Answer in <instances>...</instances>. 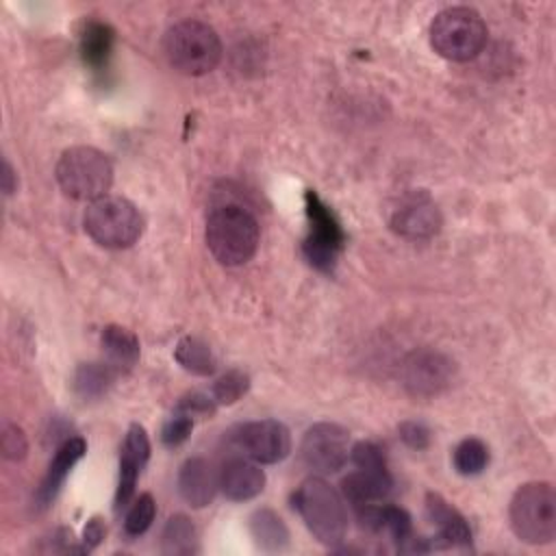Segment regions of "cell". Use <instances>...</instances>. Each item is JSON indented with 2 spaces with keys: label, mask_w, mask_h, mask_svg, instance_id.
<instances>
[{
  "label": "cell",
  "mask_w": 556,
  "mask_h": 556,
  "mask_svg": "<svg viewBox=\"0 0 556 556\" xmlns=\"http://www.w3.org/2000/svg\"><path fill=\"white\" fill-rule=\"evenodd\" d=\"M206 248L217 263L237 267L248 263L261 239L258 222L250 211L237 204H222L211 211L204 230Z\"/></svg>",
  "instance_id": "1"
},
{
  "label": "cell",
  "mask_w": 556,
  "mask_h": 556,
  "mask_svg": "<svg viewBox=\"0 0 556 556\" xmlns=\"http://www.w3.org/2000/svg\"><path fill=\"white\" fill-rule=\"evenodd\" d=\"M167 63L185 76H202L217 67L222 41L213 26L200 20H180L163 35Z\"/></svg>",
  "instance_id": "2"
},
{
  "label": "cell",
  "mask_w": 556,
  "mask_h": 556,
  "mask_svg": "<svg viewBox=\"0 0 556 556\" xmlns=\"http://www.w3.org/2000/svg\"><path fill=\"white\" fill-rule=\"evenodd\" d=\"M61 191L80 202H93L111 189L113 165L104 152L91 146H72L61 152L54 167Z\"/></svg>",
  "instance_id": "3"
},
{
  "label": "cell",
  "mask_w": 556,
  "mask_h": 556,
  "mask_svg": "<svg viewBox=\"0 0 556 556\" xmlns=\"http://www.w3.org/2000/svg\"><path fill=\"white\" fill-rule=\"evenodd\" d=\"M293 508L308 532L324 545L334 547L348 530V515L341 495L321 478H306L293 493Z\"/></svg>",
  "instance_id": "4"
},
{
  "label": "cell",
  "mask_w": 556,
  "mask_h": 556,
  "mask_svg": "<svg viewBox=\"0 0 556 556\" xmlns=\"http://www.w3.org/2000/svg\"><path fill=\"white\" fill-rule=\"evenodd\" d=\"M508 521L515 536L530 545L552 543L556 536V493L549 482L521 484L508 504Z\"/></svg>",
  "instance_id": "5"
},
{
  "label": "cell",
  "mask_w": 556,
  "mask_h": 556,
  "mask_svg": "<svg viewBox=\"0 0 556 556\" xmlns=\"http://www.w3.org/2000/svg\"><path fill=\"white\" fill-rule=\"evenodd\" d=\"M486 43V24L469 7H450L434 15L430 24V46L447 61H471Z\"/></svg>",
  "instance_id": "6"
},
{
  "label": "cell",
  "mask_w": 556,
  "mask_h": 556,
  "mask_svg": "<svg viewBox=\"0 0 556 556\" xmlns=\"http://www.w3.org/2000/svg\"><path fill=\"white\" fill-rule=\"evenodd\" d=\"M85 232L102 248H130L143 232V217L139 208L119 195H102L93 200L83 217Z\"/></svg>",
  "instance_id": "7"
},
{
  "label": "cell",
  "mask_w": 556,
  "mask_h": 556,
  "mask_svg": "<svg viewBox=\"0 0 556 556\" xmlns=\"http://www.w3.org/2000/svg\"><path fill=\"white\" fill-rule=\"evenodd\" d=\"M308 235L304 239V256L311 265L321 271H330L337 265V258L343 250L345 235L334 213L324 204V200L315 191H306L304 195Z\"/></svg>",
  "instance_id": "8"
},
{
  "label": "cell",
  "mask_w": 556,
  "mask_h": 556,
  "mask_svg": "<svg viewBox=\"0 0 556 556\" xmlns=\"http://www.w3.org/2000/svg\"><path fill=\"white\" fill-rule=\"evenodd\" d=\"M300 456L308 469L332 473L341 469L350 456V432L339 424L319 421L304 432Z\"/></svg>",
  "instance_id": "9"
},
{
  "label": "cell",
  "mask_w": 556,
  "mask_h": 556,
  "mask_svg": "<svg viewBox=\"0 0 556 556\" xmlns=\"http://www.w3.org/2000/svg\"><path fill=\"white\" fill-rule=\"evenodd\" d=\"M232 443L245 458L261 465L278 463L291 452V434L287 426L276 419H258L239 426L232 432Z\"/></svg>",
  "instance_id": "10"
},
{
  "label": "cell",
  "mask_w": 556,
  "mask_h": 556,
  "mask_svg": "<svg viewBox=\"0 0 556 556\" xmlns=\"http://www.w3.org/2000/svg\"><path fill=\"white\" fill-rule=\"evenodd\" d=\"M454 378V363L432 350H417L408 354L402 365L404 389L413 397H432L439 395Z\"/></svg>",
  "instance_id": "11"
},
{
  "label": "cell",
  "mask_w": 556,
  "mask_h": 556,
  "mask_svg": "<svg viewBox=\"0 0 556 556\" xmlns=\"http://www.w3.org/2000/svg\"><path fill=\"white\" fill-rule=\"evenodd\" d=\"M389 226L404 239H430L441 228V213L428 193L410 191L393 206Z\"/></svg>",
  "instance_id": "12"
},
{
  "label": "cell",
  "mask_w": 556,
  "mask_h": 556,
  "mask_svg": "<svg viewBox=\"0 0 556 556\" xmlns=\"http://www.w3.org/2000/svg\"><path fill=\"white\" fill-rule=\"evenodd\" d=\"M148 458H150V439L146 434V428L139 424H130L119 450V476H117V489H115L117 510L130 502Z\"/></svg>",
  "instance_id": "13"
},
{
  "label": "cell",
  "mask_w": 556,
  "mask_h": 556,
  "mask_svg": "<svg viewBox=\"0 0 556 556\" xmlns=\"http://www.w3.org/2000/svg\"><path fill=\"white\" fill-rule=\"evenodd\" d=\"M219 489V471L206 458H189L182 463L178 471V493L180 497L193 506H208Z\"/></svg>",
  "instance_id": "14"
},
{
  "label": "cell",
  "mask_w": 556,
  "mask_h": 556,
  "mask_svg": "<svg viewBox=\"0 0 556 556\" xmlns=\"http://www.w3.org/2000/svg\"><path fill=\"white\" fill-rule=\"evenodd\" d=\"M85 452H87V443L80 437L67 439L56 450V454L50 460L48 471H46V476H43V480H41V484H39V489L35 493V502H37L39 508H46V506H50L54 502V497L59 495L65 478L70 476L74 465L85 456Z\"/></svg>",
  "instance_id": "15"
},
{
  "label": "cell",
  "mask_w": 556,
  "mask_h": 556,
  "mask_svg": "<svg viewBox=\"0 0 556 556\" xmlns=\"http://www.w3.org/2000/svg\"><path fill=\"white\" fill-rule=\"evenodd\" d=\"M265 486V473L258 463L250 458H230L219 469V489L232 502L256 497Z\"/></svg>",
  "instance_id": "16"
},
{
  "label": "cell",
  "mask_w": 556,
  "mask_h": 556,
  "mask_svg": "<svg viewBox=\"0 0 556 556\" xmlns=\"http://www.w3.org/2000/svg\"><path fill=\"white\" fill-rule=\"evenodd\" d=\"M393 489V478L387 467H356L341 480V491L354 506L376 504L384 500Z\"/></svg>",
  "instance_id": "17"
},
{
  "label": "cell",
  "mask_w": 556,
  "mask_h": 556,
  "mask_svg": "<svg viewBox=\"0 0 556 556\" xmlns=\"http://www.w3.org/2000/svg\"><path fill=\"white\" fill-rule=\"evenodd\" d=\"M426 513H428V519L437 526V530H439L437 539L443 545L465 547L471 543V530H469L465 517L458 510H454L441 495L428 493Z\"/></svg>",
  "instance_id": "18"
},
{
  "label": "cell",
  "mask_w": 556,
  "mask_h": 556,
  "mask_svg": "<svg viewBox=\"0 0 556 556\" xmlns=\"http://www.w3.org/2000/svg\"><path fill=\"white\" fill-rule=\"evenodd\" d=\"M100 343L106 356V365L115 369V374L130 371L139 361V339L124 326H106L102 328Z\"/></svg>",
  "instance_id": "19"
},
{
  "label": "cell",
  "mask_w": 556,
  "mask_h": 556,
  "mask_svg": "<svg viewBox=\"0 0 556 556\" xmlns=\"http://www.w3.org/2000/svg\"><path fill=\"white\" fill-rule=\"evenodd\" d=\"M113 41H115V33L109 24L98 22V20L85 22L83 30H80L83 63L87 67H91L93 72L106 70L111 52H113Z\"/></svg>",
  "instance_id": "20"
},
{
  "label": "cell",
  "mask_w": 556,
  "mask_h": 556,
  "mask_svg": "<svg viewBox=\"0 0 556 556\" xmlns=\"http://www.w3.org/2000/svg\"><path fill=\"white\" fill-rule=\"evenodd\" d=\"M250 532L256 545L265 552H280L289 543V530L285 521L269 508H261L250 517Z\"/></svg>",
  "instance_id": "21"
},
{
  "label": "cell",
  "mask_w": 556,
  "mask_h": 556,
  "mask_svg": "<svg viewBox=\"0 0 556 556\" xmlns=\"http://www.w3.org/2000/svg\"><path fill=\"white\" fill-rule=\"evenodd\" d=\"M161 552L167 556H189L198 552V534L189 517L174 515L161 532Z\"/></svg>",
  "instance_id": "22"
},
{
  "label": "cell",
  "mask_w": 556,
  "mask_h": 556,
  "mask_svg": "<svg viewBox=\"0 0 556 556\" xmlns=\"http://www.w3.org/2000/svg\"><path fill=\"white\" fill-rule=\"evenodd\" d=\"M174 358L185 371L195 374V376H211L215 371V356H213L211 348L202 339L191 337V334L182 337L176 343Z\"/></svg>",
  "instance_id": "23"
},
{
  "label": "cell",
  "mask_w": 556,
  "mask_h": 556,
  "mask_svg": "<svg viewBox=\"0 0 556 556\" xmlns=\"http://www.w3.org/2000/svg\"><path fill=\"white\" fill-rule=\"evenodd\" d=\"M115 376V369L106 363H83L74 374V389L80 397L93 400L106 393Z\"/></svg>",
  "instance_id": "24"
},
{
  "label": "cell",
  "mask_w": 556,
  "mask_h": 556,
  "mask_svg": "<svg viewBox=\"0 0 556 556\" xmlns=\"http://www.w3.org/2000/svg\"><path fill=\"white\" fill-rule=\"evenodd\" d=\"M489 465V447L484 441L469 437L463 439L454 450V469L460 476H476Z\"/></svg>",
  "instance_id": "25"
},
{
  "label": "cell",
  "mask_w": 556,
  "mask_h": 556,
  "mask_svg": "<svg viewBox=\"0 0 556 556\" xmlns=\"http://www.w3.org/2000/svg\"><path fill=\"white\" fill-rule=\"evenodd\" d=\"M156 504L150 493H143L135 500V504L128 508L124 519V532L126 536H141L154 521Z\"/></svg>",
  "instance_id": "26"
},
{
  "label": "cell",
  "mask_w": 556,
  "mask_h": 556,
  "mask_svg": "<svg viewBox=\"0 0 556 556\" xmlns=\"http://www.w3.org/2000/svg\"><path fill=\"white\" fill-rule=\"evenodd\" d=\"M248 387H250L248 374L232 369L215 380L211 389V397L215 400V404H235L241 395H245Z\"/></svg>",
  "instance_id": "27"
},
{
  "label": "cell",
  "mask_w": 556,
  "mask_h": 556,
  "mask_svg": "<svg viewBox=\"0 0 556 556\" xmlns=\"http://www.w3.org/2000/svg\"><path fill=\"white\" fill-rule=\"evenodd\" d=\"M378 532H387L391 539H395L400 543L406 541L413 534L410 515L397 506H380Z\"/></svg>",
  "instance_id": "28"
},
{
  "label": "cell",
  "mask_w": 556,
  "mask_h": 556,
  "mask_svg": "<svg viewBox=\"0 0 556 556\" xmlns=\"http://www.w3.org/2000/svg\"><path fill=\"white\" fill-rule=\"evenodd\" d=\"M193 428V417L189 413L178 410L174 417H169L161 430V441L167 447H178L180 443H185L191 434Z\"/></svg>",
  "instance_id": "29"
},
{
  "label": "cell",
  "mask_w": 556,
  "mask_h": 556,
  "mask_svg": "<svg viewBox=\"0 0 556 556\" xmlns=\"http://www.w3.org/2000/svg\"><path fill=\"white\" fill-rule=\"evenodd\" d=\"M350 458L356 467H387L384 452L371 441H361L350 450Z\"/></svg>",
  "instance_id": "30"
},
{
  "label": "cell",
  "mask_w": 556,
  "mask_h": 556,
  "mask_svg": "<svg viewBox=\"0 0 556 556\" xmlns=\"http://www.w3.org/2000/svg\"><path fill=\"white\" fill-rule=\"evenodd\" d=\"M26 450H28V443H26V437L22 432V428L13 426V424H7L4 430H2V452L7 458L11 460H22L26 456Z\"/></svg>",
  "instance_id": "31"
},
{
  "label": "cell",
  "mask_w": 556,
  "mask_h": 556,
  "mask_svg": "<svg viewBox=\"0 0 556 556\" xmlns=\"http://www.w3.org/2000/svg\"><path fill=\"white\" fill-rule=\"evenodd\" d=\"M400 437L413 450H424L430 443V430L424 424H419V421H404L400 426Z\"/></svg>",
  "instance_id": "32"
},
{
  "label": "cell",
  "mask_w": 556,
  "mask_h": 556,
  "mask_svg": "<svg viewBox=\"0 0 556 556\" xmlns=\"http://www.w3.org/2000/svg\"><path fill=\"white\" fill-rule=\"evenodd\" d=\"M178 410L193 415H211L215 410V400L204 393H189L178 402Z\"/></svg>",
  "instance_id": "33"
},
{
  "label": "cell",
  "mask_w": 556,
  "mask_h": 556,
  "mask_svg": "<svg viewBox=\"0 0 556 556\" xmlns=\"http://www.w3.org/2000/svg\"><path fill=\"white\" fill-rule=\"evenodd\" d=\"M104 534H106L104 523H102L98 517L89 519L87 526H85V532H83V541H80V545H78V554L91 552V549L104 539Z\"/></svg>",
  "instance_id": "34"
},
{
  "label": "cell",
  "mask_w": 556,
  "mask_h": 556,
  "mask_svg": "<svg viewBox=\"0 0 556 556\" xmlns=\"http://www.w3.org/2000/svg\"><path fill=\"white\" fill-rule=\"evenodd\" d=\"M15 172H13V167H11V163L9 161H4L2 163V189H4V193L9 195V193H13L15 191Z\"/></svg>",
  "instance_id": "35"
}]
</instances>
